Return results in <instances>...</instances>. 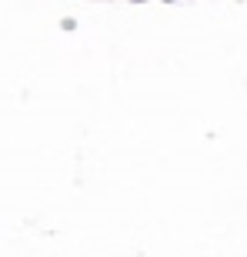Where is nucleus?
I'll list each match as a JSON object with an SVG mask.
<instances>
[]
</instances>
